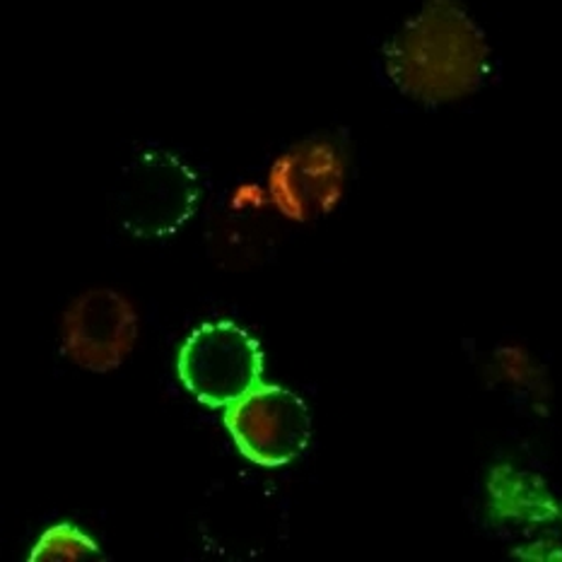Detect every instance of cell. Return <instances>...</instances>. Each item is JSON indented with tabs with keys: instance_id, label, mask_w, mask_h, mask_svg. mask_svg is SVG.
I'll return each mask as SVG.
<instances>
[{
	"instance_id": "cell-1",
	"label": "cell",
	"mask_w": 562,
	"mask_h": 562,
	"mask_svg": "<svg viewBox=\"0 0 562 562\" xmlns=\"http://www.w3.org/2000/svg\"><path fill=\"white\" fill-rule=\"evenodd\" d=\"M485 66V44L454 8H430L394 46L396 80L423 100H451L471 92Z\"/></svg>"
},
{
	"instance_id": "cell-2",
	"label": "cell",
	"mask_w": 562,
	"mask_h": 562,
	"mask_svg": "<svg viewBox=\"0 0 562 562\" xmlns=\"http://www.w3.org/2000/svg\"><path fill=\"white\" fill-rule=\"evenodd\" d=\"M199 205V184L177 157L145 153L121 172L112 213L126 232L143 239L172 235Z\"/></svg>"
},
{
	"instance_id": "cell-3",
	"label": "cell",
	"mask_w": 562,
	"mask_h": 562,
	"mask_svg": "<svg viewBox=\"0 0 562 562\" xmlns=\"http://www.w3.org/2000/svg\"><path fill=\"white\" fill-rule=\"evenodd\" d=\"M263 352L232 322L203 324L179 352V376L191 394L211 408H229L259 386Z\"/></svg>"
},
{
	"instance_id": "cell-4",
	"label": "cell",
	"mask_w": 562,
	"mask_h": 562,
	"mask_svg": "<svg viewBox=\"0 0 562 562\" xmlns=\"http://www.w3.org/2000/svg\"><path fill=\"white\" fill-rule=\"evenodd\" d=\"M225 425L244 457L271 469L302 457L312 437L310 408L283 386H256L232 403Z\"/></svg>"
},
{
	"instance_id": "cell-5",
	"label": "cell",
	"mask_w": 562,
	"mask_h": 562,
	"mask_svg": "<svg viewBox=\"0 0 562 562\" xmlns=\"http://www.w3.org/2000/svg\"><path fill=\"white\" fill-rule=\"evenodd\" d=\"M138 336L133 304L116 290L97 288L70 304L64 344L70 360L92 372H112L128 358Z\"/></svg>"
},
{
	"instance_id": "cell-6",
	"label": "cell",
	"mask_w": 562,
	"mask_h": 562,
	"mask_svg": "<svg viewBox=\"0 0 562 562\" xmlns=\"http://www.w3.org/2000/svg\"><path fill=\"white\" fill-rule=\"evenodd\" d=\"M340 193V167L324 150H300L278 165L271 181L276 205L297 223L331 211Z\"/></svg>"
},
{
	"instance_id": "cell-7",
	"label": "cell",
	"mask_w": 562,
	"mask_h": 562,
	"mask_svg": "<svg viewBox=\"0 0 562 562\" xmlns=\"http://www.w3.org/2000/svg\"><path fill=\"white\" fill-rule=\"evenodd\" d=\"M104 558L100 546L90 536H85L72 524H58L48 529L30 555L32 562H48V560H100Z\"/></svg>"
}]
</instances>
